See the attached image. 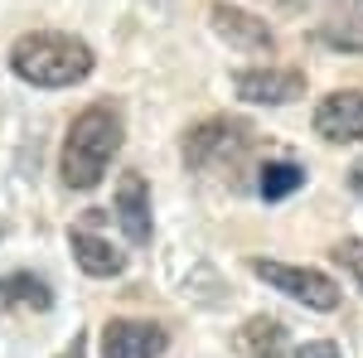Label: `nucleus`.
<instances>
[{
    "label": "nucleus",
    "instance_id": "2",
    "mask_svg": "<svg viewBox=\"0 0 363 358\" xmlns=\"http://www.w3.org/2000/svg\"><path fill=\"white\" fill-rule=\"evenodd\" d=\"M15 78L29 87H73L92 73V49L78 34H58V29H34L25 39H15L10 49Z\"/></svg>",
    "mask_w": 363,
    "mask_h": 358
},
{
    "label": "nucleus",
    "instance_id": "18",
    "mask_svg": "<svg viewBox=\"0 0 363 358\" xmlns=\"http://www.w3.org/2000/svg\"><path fill=\"white\" fill-rule=\"evenodd\" d=\"M83 344H87L83 334H73V344H68V354H63V358H83Z\"/></svg>",
    "mask_w": 363,
    "mask_h": 358
},
{
    "label": "nucleus",
    "instance_id": "13",
    "mask_svg": "<svg viewBox=\"0 0 363 358\" xmlns=\"http://www.w3.org/2000/svg\"><path fill=\"white\" fill-rule=\"evenodd\" d=\"M0 301L25 305V310H49L54 291H49V281H39L34 272H10V276H0Z\"/></svg>",
    "mask_w": 363,
    "mask_h": 358
},
{
    "label": "nucleus",
    "instance_id": "15",
    "mask_svg": "<svg viewBox=\"0 0 363 358\" xmlns=\"http://www.w3.org/2000/svg\"><path fill=\"white\" fill-rule=\"evenodd\" d=\"M335 267L354 276V286L363 291V237H349V242H339L335 247Z\"/></svg>",
    "mask_w": 363,
    "mask_h": 358
},
{
    "label": "nucleus",
    "instance_id": "1",
    "mask_svg": "<svg viewBox=\"0 0 363 358\" xmlns=\"http://www.w3.org/2000/svg\"><path fill=\"white\" fill-rule=\"evenodd\" d=\"M116 150H121V116L112 107H87L73 116L68 136H63V155H58V174L63 189L87 194L97 189L112 169Z\"/></svg>",
    "mask_w": 363,
    "mask_h": 358
},
{
    "label": "nucleus",
    "instance_id": "3",
    "mask_svg": "<svg viewBox=\"0 0 363 358\" xmlns=\"http://www.w3.org/2000/svg\"><path fill=\"white\" fill-rule=\"evenodd\" d=\"M252 140V126L247 121H238V116H208V121H199L194 131L184 136V165L189 169H228L233 160H242V150H247Z\"/></svg>",
    "mask_w": 363,
    "mask_h": 358
},
{
    "label": "nucleus",
    "instance_id": "4",
    "mask_svg": "<svg viewBox=\"0 0 363 358\" xmlns=\"http://www.w3.org/2000/svg\"><path fill=\"white\" fill-rule=\"evenodd\" d=\"M247 267L262 276L267 286L286 291L296 305H306V310H315V315H330V310H339V305H344L335 276L315 272V267H286V262H272V257H252Z\"/></svg>",
    "mask_w": 363,
    "mask_h": 358
},
{
    "label": "nucleus",
    "instance_id": "12",
    "mask_svg": "<svg viewBox=\"0 0 363 358\" xmlns=\"http://www.w3.org/2000/svg\"><path fill=\"white\" fill-rule=\"evenodd\" d=\"M233 339H238V349H242L247 358H286V344H291L286 325L272 320V315H252Z\"/></svg>",
    "mask_w": 363,
    "mask_h": 358
},
{
    "label": "nucleus",
    "instance_id": "5",
    "mask_svg": "<svg viewBox=\"0 0 363 358\" xmlns=\"http://www.w3.org/2000/svg\"><path fill=\"white\" fill-rule=\"evenodd\" d=\"M102 223H107V218L92 208V213H83V218L68 228V247H73V262H78L87 276H97V281H107V276H121V267H126L121 247H116V242H107Z\"/></svg>",
    "mask_w": 363,
    "mask_h": 358
},
{
    "label": "nucleus",
    "instance_id": "10",
    "mask_svg": "<svg viewBox=\"0 0 363 358\" xmlns=\"http://www.w3.org/2000/svg\"><path fill=\"white\" fill-rule=\"evenodd\" d=\"M208 20H213V34H223V44H233V49H247V54H267L272 49L267 20H257V15L238 10V5H213Z\"/></svg>",
    "mask_w": 363,
    "mask_h": 358
},
{
    "label": "nucleus",
    "instance_id": "9",
    "mask_svg": "<svg viewBox=\"0 0 363 358\" xmlns=\"http://www.w3.org/2000/svg\"><path fill=\"white\" fill-rule=\"evenodd\" d=\"M315 136L339 140V145L363 140V92H354V87L330 92V97L315 107Z\"/></svg>",
    "mask_w": 363,
    "mask_h": 358
},
{
    "label": "nucleus",
    "instance_id": "7",
    "mask_svg": "<svg viewBox=\"0 0 363 358\" xmlns=\"http://www.w3.org/2000/svg\"><path fill=\"white\" fill-rule=\"evenodd\" d=\"M169 349V330L155 320H107L102 358H160Z\"/></svg>",
    "mask_w": 363,
    "mask_h": 358
},
{
    "label": "nucleus",
    "instance_id": "11",
    "mask_svg": "<svg viewBox=\"0 0 363 358\" xmlns=\"http://www.w3.org/2000/svg\"><path fill=\"white\" fill-rule=\"evenodd\" d=\"M315 34L339 54H363V0H330Z\"/></svg>",
    "mask_w": 363,
    "mask_h": 358
},
{
    "label": "nucleus",
    "instance_id": "14",
    "mask_svg": "<svg viewBox=\"0 0 363 358\" xmlns=\"http://www.w3.org/2000/svg\"><path fill=\"white\" fill-rule=\"evenodd\" d=\"M306 184V169L296 165V160H267L262 165V179H257V189L267 203H281V198H291V194Z\"/></svg>",
    "mask_w": 363,
    "mask_h": 358
},
{
    "label": "nucleus",
    "instance_id": "17",
    "mask_svg": "<svg viewBox=\"0 0 363 358\" xmlns=\"http://www.w3.org/2000/svg\"><path fill=\"white\" fill-rule=\"evenodd\" d=\"M349 189H354V194H359V198H363V160H359V165H354V169H349Z\"/></svg>",
    "mask_w": 363,
    "mask_h": 358
},
{
    "label": "nucleus",
    "instance_id": "6",
    "mask_svg": "<svg viewBox=\"0 0 363 358\" xmlns=\"http://www.w3.org/2000/svg\"><path fill=\"white\" fill-rule=\"evenodd\" d=\"M233 92L257 107H281L306 92V73L301 68H242L233 73Z\"/></svg>",
    "mask_w": 363,
    "mask_h": 358
},
{
    "label": "nucleus",
    "instance_id": "16",
    "mask_svg": "<svg viewBox=\"0 0 363 358\" xmlns=\"http://www.w3.org/2000/svg\"><path fill=\"white\" fill-rule=\"evenodd\" d=\"M296 358H339V349L330 344V339H310V344L296 349Z\"/></svg>",
    "mask_w": 363,
    "mask_h": 358
},
{
    "label": "nucleus",
    "instance_id": "8",
    "mask_svg": "<svg viewBox=\"0 0 363 358\" xmlns=\"http://www.w3.org/2000/svg\"><path fill=\"white\" fill-rule=\"evenodd\" d=\"M116 223H121V233H126V242H131V247H145V242H150V233H155L150 184H145V174H136V169H126V174H121V184H116Z\"/></svg>",
    "mask_w": 363,
    "mask_h": 358
}]
</instances>
